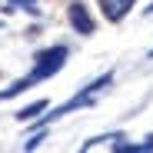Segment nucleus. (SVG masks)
I'll return each instance as SVG.
<instances>
[{
	"label": "nucleus",
	"instance_id": "8",
	"mask_svg": "<svg viewBox=\"0 0 153 153\" xmlns=\"http://www.w3.org/2000/svg\"><path fill=\"white\" fill-rule=\"evenodd\" d=\"M40 140H43V133H37V137H30L27 143H23V150H37V146H40Z\"/></svg>",
	"mask_w": 153,
	"mask_h": 153
},
{
	"label": "nucleus",
	"instance_id": "4",
	"mask_svg": "<svg viewBox=\"0 0 153 153\" xmlns=\"http://www.w3.org/2000/svg\"><path fill=\"white\" fill-rule=\"evenodd\" d=\"M137 4V0H100V7H103V17L110 23H120L126 13H130V7Z\"/></svg>",
	"mask_w": 153,
	"mask_h": 153
},
{
	"label": "nucleus",
	"instance_id": "7",
	"mask_svg": "<svg viewBox=\"0 0 153 153\" xmlns=\"http://www.w3.org/2000/svg\"><path fill=\"white\" fill-rule=\"evenodd\" d=\"M10 7H23V10H30V13H40L37 10V0H10Z\"/></svg>",
	"mask_w": 153,
	"mask_h": 153
},
{
	"label": "nucleus",
	"instance_id": "1",
	"mask_svg": "<svg viewBox=\"0 0 153 153\" xmlns=\"http://www.w3.org/2000/svg\"><path fill=\"white\" fill-rule=\"evenodd\" d=\"M110 83H113V73H103V76H97V80H93V83H87V87H83L80 93H76V97H70V100H67L63 107H57L53 113H47L43 120H37V126L43 130V126H47L50 120H60V117L73 113L76 107H90V103H93V93H100V90H103V87H110Z\"/></svg>",
	"mask_w": 153,
	"mask_h": 153
},
{
	"label": "nucleus",
	"instance_id": "2",
	"mask_svg": "<svg viewBox=\"0 0 153 153\" xmlns=\"http://www.w3.org/2000/svg\"><path fill=\"white\" fill-rule=\"evenodd\" d=\"M67 57H70V50H67L63 43L50 47V50H40V53L33 57V70L27 73L30 83H43V80H50L53 73H60L63 63H67Z\"/></svg>",
	"mask_w": 153,
	"mask_h": 153
},
{
	"label": "nucleus",
	"instance_id": "9",
	"mask_svg": "<svg viewBox=\"0 0 153 153\" xmlns=\"http://www.w3.org/2000/svg\"><path fill=\"white\" fill-rule=\"evenodd\" d=\"M150 60H153V50H150Z\"/></svg>",
	"mask_w": 153,
	"mask_h": 153
},
{
	"label": "nucleus",
	"instance_id": "6",
	"mask_svg": "<svg viewBox=\"0 0 153 153\" xmlns=\"http://www.w3.org/2000/svg\"><path fill=\"white\" fill-rule=\"evenodd\" d=\"M117 137H123V133H103V137H93V140L83 143V150H93V146H100V143H110V140H117Z\"/></svg>",
	"mask_w": 153,
	"mask_h": 153
},
{
	"label": "nucleus",
	"instance_id": "3",
	"mask_svg": "<svg viewBox=\"0 0 153 153\" xmlns=\"http://www.w3.org/2000/svg\"><path fill=\"white\" fill-rule=\"evenodd\" d=\"M70 27L76 30V33H83V37H90L93 30H97V23H93V17H90V10L76 0V4H70Z\"/></svg>",
	"mask_w": 153,
	"mask_h": 153
},
{
	"label": "nucleus",
	"instance_id": "5",
	"mask_svg": "<svg viewBox=\"0 0 153 153\" xmlns=\"http://www.w3.org/2000/svg\"><path fill=\"white\" fill-rule=\"evenodd\" d=\"M40 110H47V100H37V103L17 110V120H37V113H40Z\"/></svg>",
	"mask_w": 153,
	"mask_h": 153
}]
</instances>
